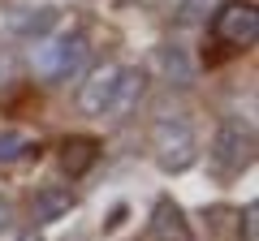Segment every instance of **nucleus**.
Here are the masks:
<instances>
[{
  "label": "nucleus",
  "mask_w": 259,
  "mask_h": 241,
  "mask_svg": "<svg viewBox=\"0 0 259 241\" xmlns=\"http://www.w3.org/2000/svg\"><path fill=\"white\" fill-rule=\"evenodd\" d=\"M151 151H156L160 172L177 176L199 159V134L186 116H160L156 130H151Z\"/></svg>",
  "instance_id": "1"
},
{
  "label": "nucleus",
  "mask_w": 259,
  "mask_h": 241,
  "mask_svg": "<svg viewBox=\"0 0 259 241\" xmlns=\"http://www.w3.org/2000/svg\"><path fill=\"white\" fill-rule=\"evenodd\" d=\"M87 61H91V43H87V35H48V43L35 52V69L44 78H52V82H65V78H74L78 69H87Z\"/></svg>",
  "instance_id": "2"
},
{
  "label": "nucleus",
  "mask_w": 259,
  "mask_h": 241,
  "mask_svg": "<svg viewBox=\"0 0 259 241\" xmlns=\"http://www.w3.org/2000/svg\"><path fill=\"white\" fill-rule=\"evenodd\" d=\"M212 159L225 172H242L255 159V125L242 116H225L212 134Z\"/></svg>",
  "instance_id": "3"
},
{
  "label": "nucleus",
  "mask_w": 259,
  "mask_h": 241,
  "mask_svg": "<svg viewBox=\"0 0 259 241\" xmlns=\"http://www.w3.org/2000/svg\"><path fill=\"white\" fill-rule=\"evenodd\" d=\"M212 35L229 47H250L259 39V9L255 0H225L212 18Z\"/></svg>",
  "instance_id": "4"
},
{
  "label": "nucleus",
  "mask_w": 259,
  "mask_h": 241,
  "mask_svg": "<svg viewBox=\"0 0 259 241\" xmlns=\"http://www.w3.org/2000/svg\"><path fill=\"white\" fill-rule=\"evenodd\" d=\"M117 82H121V65L117 61H104L87 74V82L78 86V108L87 116H104L112 108V95H117Z\"/></svg>",
  "instance_id": "5"
},
{
  "label": "nucleus",
  "mask_w": 259,
  "mask_h": 241,
  "mask_svg": "<svg viewBox=\"0 0 259 241\" xmlns=\"http://www.w3.org/2000/svg\"><path fill=\"white\" fill-rule=\"evenodd\" d=\"M151 241H194V228L186 220V211L173 203V198H160L156 211H151Z\"/></svg>",
  "instance_id": "6"
},
{
  "label": "nucleus",
  "mask_w": 259,
  "mask_h": 241,
  "mask_svg": "<svg viewBox=\"0 0 259 241\" xmlns=\"http://www.w3.org/2000/svg\"><path fill=\"white\" fill-rule=\"evenodd\" d=\"M69 211H74V194H69V190H39V194L30 198V220H35L39 228L65 220Z\"/></svg>",
  "instance_id": "7"
},
{
  "label": "nucleus",
  "mask_w": 259,
  "mask_h": 241,
  "mask_svg": "<svg viewBox=\"0 0 259 241\" xmlns=\"http://www.w3.org/2000/svg\"><path fill=\"white\" fill-rule=\"evenodd\" d=\"M147 78H151V74H147L143 65H139V69H121L117 95H112V108H108L112 116H125V112L134 108V103H139L143 95H147Z\"/></svg>",
  "instance_id": "8"
},
{
  "label": "nucleus",
  "mask_w": 259,
  "mask_h": 241,
  "mask_svg": "<svg viewBox=\"0 0 259 241\" xmlns=\"http://www.w3.org/2000/svg\"><path fill=\"white\" fill-rule=\"evenodd\" d=\"M95 159H100V142H95V138H65V147H61L65 176H82Z\"/></svg>",
  "instance_id": "9"
},
{
  "label": "nucleus",
  "mask_w": 259,
  "mask_h": 241,
  "mask_svg": "<svg viewBox=\"0 0 259 241\" xmlns=\"http://www.w3.org/2000/svg\"><path fill=\"white\" fill-rule=\"evenodd\" d=\"M56 22H61V13H56L52 5H44V9H35V13H26V18L13 22V35L18 39H48Z\"/></svg>",
  "instance_id": "10"
},
{
  "label": "nucleus",
  "mask_w": 259,
  "mask_h": 241,
  "mask_svg": "<svg viewBox=\"0 0 259 241\" xmlns=\"http://www.w3.org/2000/svg\"><path fill=\"white\" fill-rule=\"evenodd\" d=\"M156 61L164 65V78L168 82H190V56H186L182 43H164L156 52Z\"/></svg>",
  "instance_id": "11"
},
{
  "label": "nucleus",
  "mask_w": 259,
  "mask_h": 241,
  "mask_svg": "<svg viewBox=\"0 0 259 241\" xmlns=\"http://www.w3.org/2000/svg\"><path fill=\"white\" fill-rule=\"evenodd\" d=\"M26 151H30V134L26 130H0V164L26 155Z\"/></svg>",
  "instance_id": "12"
},
{
  "label": "nucleus",
  "mask_w": 259,
  "mask_h": 241,
  "mask_svg": "<svg viewBox=\"0 0 259 241\" xmlns=\"http://www.w3.org/2000/svg\"><path fill=\"white\" fill-rule=\"evenodd\" d=\"M207 9H212V0H186L182 9H177V26H194V22H203Z\"/></svg>",
  "instance_id": "13"
},
{
  "label": "nucleus",
  "mask_w": 259,
  "mask_h": 241,
  "mask_svg": "<svg viewBox=\"0 0 259 241\" xmlns=\"http://www.w3.org/2000/svg\"><path fill=\"white\" fill-rule=\"evenodd\" d=\"M5 224H9V203L0 198V228H5Z\"/></svg>",
  "instance_id": "14"
},
{
  "label": "nucleus",
  "mask_w": 259,
  "mask_h": 241,
  "mask_svg": "<svg viewBox=\"0 0 259 241\" xmlns=\"http://www.w3.org/2000/svg\"><path fill=\"white\" fill-rule=\"evenodd\" d=\"M22 241H39V237H22Z\"/></svg>",
  "instance_id": "15"
}]
</instances>
